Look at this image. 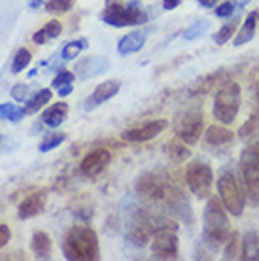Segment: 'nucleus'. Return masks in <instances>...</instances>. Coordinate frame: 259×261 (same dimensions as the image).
Masks as SVG:
<instances>
[{
  "label": "nucleus",
  "mask_w": 259,
  "mask_h": 261,
  "mask_svg": "<svg viewBox=\"0 0 259 261\" xmlns=\"http://www.w3.org/2000/svg\"><path fill=\"white\" fill-rule=\"evenodd\" d=\"M231 235L229 212L220 201V197H208L204 212H202V244L208 252H218L223 248Z\"/></svg>",
  "instance_id": "1"
},
{
  "label": "nucleus",
  "mask_w": 259,
  "mask_h": 261,
  "mask_svg": "<svg viewBox=\"0 0 259 261\" xmlns=\"http://www.w3.org/2000/svg\"><path fill=\"white\" fill-rule=\"evenodd\" d=\"M63 255L68 261H97L100 259V246H98L97 231L89 225H74L65 235L63 242Z\"/></svg>",
  "instance_id": "2"
},
{
  "label": "nucleus",
  "mask_w": 259,
  "mask_h": 261,
  "mask_svg": "<svg viewBox=\"0 0 259 261\" xmlns=\"http://www.w3.org/2000/svg\"><path fill=\"white\" fill-rule=\"evenodd\" d=\"M216 186H218V197L223 202L227 212L235 218H240L244 212V206H246V191H244L242 180L235 172V169L223 167L218 174Z\"/></svg>",
  "instance_id": "3"
},
{
  "label": "nucleus",
  "mask_w": 259,
  "mask_h": 261,
  "mask_svg": "<svg viewBox=\"0 0 259 261\" xmlns=\"http://www.w3.org/2000/svg\"><path fill=\"white\" fill-rule=\"evenodd\" d=\"M240 180L244 186L248 201L253 206L259 204V137L244 146L239 157Z\"/></svg>",
  "instance_id": "4"
},
{
  "label": "nucleus",
  "mask_w": 259,
  "mask_h": 261,
  "mask_svg": "<svg viewBox=\"0 0 259 261\" xmlns=\"http://www.w3.org/2000/svg\"><path fill=\"white\" fill-rule=\"evenodd\" d=\"M100 19L110 27L123 29V27H136L148 23V12L140 6V2H129V4H119V2H110L100 13Z\"/></svg>",
  "instance_id": "5"
},
{
  "label": "nucleus",
  "mask_w": 259,
  "mask_h": 261,
  "mask_svg": "<svg viewBox=\"0 0 259 261\" xmlns=\"http://www.w3.org/2000/svg\"><path fill=\"white\" fill-rule=\"evenodd\" d=\"M240 102H242V89L237 82H225L216 91L212 114L221 125H231L239 116Z\"/></svg>",
  "instance_id": "6"
},
{
  "label": "nucleus",
  "mask_w": 259,
  "mask_h": 261,
  "mask_svg": "<svg viewBox=\"0 0 259 261\" xmlns=\"http://www.w3.org/2000/svg\"><path fill=\"white\" fill-rule=\"evenodd\" d=\"M204 129V118H202L201 106H189L186 110H182L174 119V133L182 142L193 144L199 142Z\"/></svg>",
  "instance_id": "7"
},
{
  "label": "nucleus",
  "mask_w": 259,
  "mask_h": 261,
  "mask_svg": "<svg viewBox=\"0 0 259 261\" xmlns=\"http://www.w3.org/2000/svg\"><path fill=\"white\" fill-rule=\"evenodd\" d=\"M186 184L197 199H208L214 186V172L206 161H191L186 169Z\"/></svg>",
  "instance_id": "8"
},
{
  "label": "nucleus",
  "mask_w": 259,
  "mask_h": 261,
  "mask_svg": "<svg viewBox=\"0 0 259 261\" xmlns=\"http://www.w3.org/2000/svg\"><path fill=\"white\" fill-rule=\"evenodd\" d=\"M172 184L165 176L153 174V172H144L142 176L136 180V195L148 202H163L169 195Z\"/></svg>",
  "instance_id": "9"
},
{
  "label": "nucleus",
  "mask_w": 259,
  "mask_h": 261,
  "mask_svg": "<svg viewBox=\"0 0 259 261\" xmlns=\"http://www.w3.org/2000/svg\"><path fill=\"white\" fill-rule=\"evenodd\" d=\"M180 242L176 227H163L151 237V255L153 259H178Z\"/></svg>",
  "instance_id": "10"
},
{
  "label": "nucleus",
  "mask_w": 259,
  "mask_h": 261,
  "mask_svg": "<svg viewBox=\"0 0 259 261\" xmlns=\"http://www.w3.org/2000/svg\"><path fill=\"white\" fill-rule=\"evenodd\" d=\"M112 161V153L106 148H97V150L89 151L87 155L82 159L80 163V172L89 180H95L108 169Z\"/></svg>",
  "instance_id": "11"
},
{
  "label": "nucleus",
  "mask_w": 259,
  "mask_h": 261,
  "mask_svg": "<svg viewBox=\"0 0 259 261\" xmlns=\"http://www.w3.org/2000/svg\"><path fill=\"white\" fill-rule=\"evenodd\" d=\"M167 119H153V121H146V123L127 129L121 133V138L127 142H148L151 138L159 137L163 130L167 129Z\"/></svg>",
  "instance_id": "12"
},
{
  "label": "nucleus",
  "mask_w": 259,
  "mask_h": 261,
  "mask_svg": "<svg viewBox=\"0 0 259 261\" xmlns=\"http://www.w3.org/2000/svg\"><path fill=\"white\" fill-rule=\"evenodd\" d=\"M110 68V63L106 57L102 55H89L85 59H80L74 66V74L76 78H80L82 82H87V80L95 78L98 74H102Z\"/></svg>",
  "instance_id": "13"
},
{
  "label": "nucleus",
  "mask_w": 259,
  "mask_h": 261,
  "mask_svg": "<svg viewBox=\"0 0 259 261\" xmlns=\"http://www.w3.org/2000/svg\"><path fill=\"white\" fill-rule=\"evenodd\" d=\"M119 89H121V82L119 80H108V82H102L100 85H97V89L91 93L89 97L85 98L84 102V108L87 112L95 110V108H98L100 105H104L106 100H110V98H114L119 93Z\"/></svg>",
  "instance_id": "14"
},
{
  "label": "nucleus",
  "mask_w": 259,
  "mask_h": 261,
  "mask_svg": "<svg viewBox=\"0 0 259 261\" xmlns=\"http://www.w3.org/2000/svg\"><path fill=\"white\" fill-rule=\"evenodd\" d=\"M202 137H204V146L212 151L227 150L235 142V133H231L223 125H210Z\"/></svg>",
  "instance_id": "15"
},
{
  "label": "nucleus",
  "mask_w": 259,
  "mask_h": 261,
  "mask_svg": "<svg viewBox=\"0 0 259 261\" xmlns=\"http://www.w3.org/2000/svg\"><path fill=\"white\" fill-rule=\"evenodd\" d=\"M45 202H47V191L40 190L34 191L31 195H27L23 201H21L19 208H17V216L19 220H31L34 216H38L44 212Z\"/></svg>",
  "instance_id": "16"
},
{
  "label": "nucleus",
  "mask_w": 259,
  "mask_h": 261,
  "mask_svg": "<svg viewBox=\"0 0 259 261\" xmlns=\"http://www.w3.org/2000/svg\"><path fill=\"white\" fill-rule=\"evenodd\" d=\"M146 44V33L142 31H133V33L125 34L123 38L119 40L117 44V53L119 55H133V53H138Z\"/></svg>",
  "instance_id": "17"
},
{
  "label": "nucleus",
  "mask_w": 259,
  "mask_h": 261,
  "mask_svg": "<svg viewBox=\"0 0 259 261\" xmlns=\"http://www.w3.org/2000/svg\"><path fill=\"white\" fill-rule=\"evenodd\" d=\"M242 261H259V233L248 231L240 241V255Z\"/></svg>",
  "instance_id": "18"
},
{
  "label": "nucleus",
  "mask_w": 259,
  "mask_h": 261,
  "mask_svg": "<svg viewBox=\"0 0 259 261\" xmlns=\"http://www.w3.org/2000/svg\"><path fill=\"white\" fill-rule=\"evenodd\" d=\"M255 29H257V12H252L246 19H244V23L240 25L237 34H235L233 46L240 47V46H244V44H248L250 40H253V36H255Z\"/></svg>",
  "instance_id": "19"
},
{
  "label": "nucleus",
  "mask_w": 259,
  "mask_h": 261,
  "mask_svg": "<svg viewBox=\"0 0 259 261\" xmlns=\"http://www.w3.org/2000/svg\"><path fill=\"white\" fill-rule=\"evenodd\" d=\"M66 116H68V105L66 102H57V105L49 106L47 110H44V114H42V123L45 127L55 129L59 125H63Z\"/></svg>",
  "instance_id": "20"
},
{
  "label": "nucleus",
  "mask_w": 259,
  "mask_h": 261,
  "mask_svg": "<svg viewBox=\"0 0 259 261\" xmlns=\"http://www.w3.org/2000/svg\"><path fill=\"white\" fill-rule=\"evenodd\" d=\"M31 248H33L34 255L38 259H49L51 257V239H49V235L44 231L34 233L33 241H31Z\"/></svg>",
  "instance_id": "21"
},
{
  "label": "nucleus",
  "mask_w": 259,
  "mask_h": 261,
  "mask_svg": "<svg viewBox=\"0 0 259 261\" xmlns=\"http://www.w3.org/2000/svg\"><path fill=\"white\" fill-rule=\"evenodd\" d=\"M61 33H63V25H61L59 21L53 19V21H49V23H45L38 33L33 34V42L34 44H38V46H44V44H47L49 40L59 38Z\"/></svg>",
  "instance_id": "22"
},
{
  "label": "nucleus",
  "mask_w": 259,
  "mask_h": 261,
  "mask_svg": "<svg viewBox=\"0 0 259 261\" xmlns=\"http://www.w3.org/2000/svg\"><path fill=\"white\" fill-rule=\"evenodd\" d=\"M239 27H240V15L239 13H235L233 17L229 19V23H225V25L221 27L220 31L214 34V42L218 44V46H225L227 42L237 34Z\"/></svg>",
  "instance_id": "23"
},
{
  "label": "nucleus",
  "mask_w": 259,
  "mask_h": 261,
  "mask_svg": "<svg viewBox=\"0 0 259 261\" xmlns=\"http://www.w3.org/2000/svg\"><path fill=\"white\" fill-rule=\"evenodd\" d=\"M167 153L174 163H184L191 157V150H188L186 142H182L180 138L167 144Z\"/></svg>",
  "instance_id": "24"
},
{
  "label": "nucleus",
  "mask_w": 259,
  "mask_h": 261,
  "mask_svg": "<svg viewBox=\"0 0 259 261\" xmlns=\"http://www.w3.org/2000/svg\"><path fill=\"white\" fill-rule=\"evenodd\" d=\"M49 100H51V91H49V89H40V91H36L33 97L27 100L25 112L27 114H36V112L42 110Z\"/></svg>",
  "instance_id": "25"
},
{
  "label": "nucleus",
  "mask_w": 259,
  "mask_h": 261,
  "mask_svg": "<svg viewBox=\"0 0 259 261\" xmlns=\"http://www.w3.org/2000/svg\"><path fill=\"white\" fill-rule=\"evenodd\" d=\"M87 38H78V40H72V42H68V44H65V47L61 49V57H63V61H72L76 59L80 53L84 51V49H87Z\"/></svg>",
  "instance_id": "26"
},
{
  "label": "nucleus",
  "mask_w": 259,
  "mask_h": 261,
  "mask_svg": "<svg viewBox=\"0 0 259 261\" xmlns=\"http://www.w3.org/2000/svg\"><path fill=\"white\" fill-rule=\"evenodd\" d=\"M27 116L25 108H21L12 102H2L0 105V119H10L12 123H19L21 119Z\"/></svg>",
  "instance_id": "27"
},
{
  "label": "nucleus",
  "mask_w": 259,
  "mask_h": 261,
  "mask_svg": "<svg viewBox=\"0 0 259 261\" xmlns=\"http://www.w3.org/2000/svg\"><path fill=\"white\" fill-rule=\"evenodd\" d=\"M208 29H210V21H208V19L195 21V23H191V25L184 31V40L191 42V40L201 38V36H204V34L208 33Z\"/></svg>",
  "instance_id": "28"
},
{
  "label": "nucleus",
  "mask_w": 259,
  "mask_h": 261,
  "mask_svg": "<svg viewBox=\"0 0 259 261\" xmlns=\"http://www.w3.org/2000/svg\"><path fill=\"white\" fill-rule=\"evenodd\" d=\"M65 140H66L65 133H49V135H47V137L40 142L38 150L42 151V153H47V151H51V150H55V148H59V146L65 142Z\"/></svg>",
  "instance_id": "29"
},
{
  "label": "nucleus",
  "mask_w": 259,
  "mask_h": 261,
  "mask_svg": "<svg viewBox=\"0 0 259 261\" xmlns=\"http://www.w3.org/2000/svg\"><path fill=\"white\" fill-rule=\"evenodd\" d=\"M31 51L29 49H25V47H21V49H17V53H15V57H13V63H12V72L13 74H19V72H23L27 68V66L31 65Z\"/></svg>",
  "instance_id": "30"
},
{
  "label": "nucleus",
  "mask_w": 259,
  "mask_h": 261,
  "mask_svg": "<svg viewBox=\"0 0 259 261\" xmlns=\"http://www.w3.org/2000/svg\"><path fill=\"white\" fill-rule=\"evenodd\" d=\"M239 246H240L239 235H237V233H231L229 239H227V242L223 244V259H237L240 255Z\"/></svg>",
  "instance_id": "31"
},
{
  "label": "nucleus",
  "mask_w": 259,
  "mask_h": 261,
  "mask_svg": "<svg viewBox=\"0 0 259 261\" xmlns=\"http://www.w3.org/2000/svg\"><path fill=\"white\" fill-rule=\"evenodd\" d=\"M74 2L76 0H47L45 2V10L49 13H65L70 12L74 8Z\"/></svg>",
  "instance_id": "32"
},
{
  "label": "nucleus",
  "mask_w": 259,
  "mask_h": 261,
  "mask_svg": "<svg viewBox=\"0 0 259 261\" xmlns=\"http://www.w3.org/2000/svg\"><path fill=\"white\" fill-rule=\"evenodd\" d=\"M214 12L218 17H221V19H229V17H233L235 13H239L233 0H227V2H223V4H220V6H216Z\"/></svg>",
  "instance_id": "33"
},
{
  "label": "nucleus",
  "mask_w": 259,
  "mask_h": 261,
  "mask_svg": "<svg viewBox=\"0 0 259 261\" xmlns=\"http://www.w3.org/2000/svg\"><path fill=\"white\" fill-rule=\"evenodd\" d=\"M257 127H259V114H255V116H252V118L248 119L246 125H242V129H240V138H248L252 137V135H255L257 133Z\"/></svg>",
  "instance_id": "34"
},
{
  "label": "nucleus",
  "mask_w": 259,
  "mask_h": 261,
  "mask_svg": "<svg viewBox=\"0 0 259 261\" xmlns=\"http://www.w3.org/2000/svg\"><path fill=\"white\" fill-rule=\"evenodd\" d=\"M29 95H31V87L25 84H17L12 87V98L17 100V102H23V100H29Z\"/></svg>",
  "instance_id": "35"
},
{
  "label": "nucleus",
  "mask_w": 259,
  "mask_h": 261,
  "mask_svg": "<svg viewBox=\"0 0 259 261\" xmlns=\"http://www.w3.org/2000/svg\"><path fill=\"white\" fill-rule=\"evenodd\" d=\"M74 78H76V74H72V72H68V70H59V72H57V76L53 78L51 85L59 89L61 85L72 84V82H74Z\"/></svg>",
  "instance_id": "36"
},
{
  "label": "nucleus",
  "mask_w": 259,
  "mask_h": 261,
  "mask_svg": "<svg viewBox=\"0 0 259 261\" xmlns=\"http://www.w3.org/2000/svg\"><path fill=\"white\" fill-rule=\"evenodd\" d=\"M17 148V144L13 142L12 138L6 137V135H0V153H8Z\"/></svg>",
  "instance_id": "37"
},
{
  "label": "nucleus",
  "mask_w": 259,
  "mask_h": 261,
  "mask_svg": "<svg viewBox=\"0 0 259 261\" xmlns=\"http://www.w3.org/2000/svg\"><path fill=\"white\" fill-rule=\"evenodd\" d=\"M10 237H12L10 227L4 225V223H0V248H4V246H6L8 241H10Z\"/></svg>",
  "instance_id": "38"
},
{
  "label": "nucleus",
  "mask_w": 259,
  "mask_h": 261,
  "mask_svg": "<svg viewBox=\"0 0 259 261\" xmlns=\"http://www.w3.org/2000/svg\"><path fill=\"white\" fill-rule=\"evenodd\" d=\"M74 91V87H72V84H65V85H61L59 87V97H68L70 93Z\"/></svg>",
  "instance_id": "39"
},
{
  "label": "nucleus",
  "mask_w": 259,
  "mask_h": 261,
  "mask_svg": "<svg viewBox=\"0 0 259 261\" xmlns=\"http://www.w3.org/2000/svg\"><path fill=\"white\" fill-rule=\"evenodd\" d=\"M182 4V0H163V8L165 10H176Z\"/></svg>",
  "instance_id": "40"
},
{
  "label": "nucleus",
  "mask_w": 259,
  "mask_h": 261,
  "mask_svg": "<svg viewBox=\"0 0 259 261\" xmlns=\"http://www.w3.org/2000/svg\"><path fill=\"white\" fill-rule=\"evenodd\" d=\"M197 2H199L202 8H214L216 4L220 2V0H197Z\"/></svg>",
  "instance_id": "41"
},
{
  "label": "nucleus",
  "mask_w": 259,
  "mask_h": 261,
  "mask_svg": "<svg viewBox=\"0 0 259 261\" xmlns=\"http://www.w3.org/2000/svg\"><path fill=\"white\" fill-rule=\"evenodd\" d=\"M250 4V0H235V6H237V12H242L244 10V6H248Z\"/></svg>",
  "instance_id": "42"
},
{
  "label": "nucleus",
  "mask_w": 259,
  "mask_h": 261,
  "mask_svg": "<svg viewBox=\"0 0 259 261\" xmlns=\"http://www.w3.org/2000/svg\"><path fill=\"white\" fill-rule=\"evenodd\" d=\"M42 4H44V0H29V8L31 10H38Z\"/></svg>",
  "instance_id": "43"
},
{
  "label": "nucleus",
  "mask_w": 259,
  "mask_h": 261,
  "mask_svg": "<svg viewBox=\"0 0 259 261\" xmlns=\"http://www.w3.org/2000/svg\"><path fill=\"white\" fill-rule=\"evenodd\" d=\"M257 19H259V12H257Z\"/></svg>",
  "instance_id": "44"
}]
</instances>
